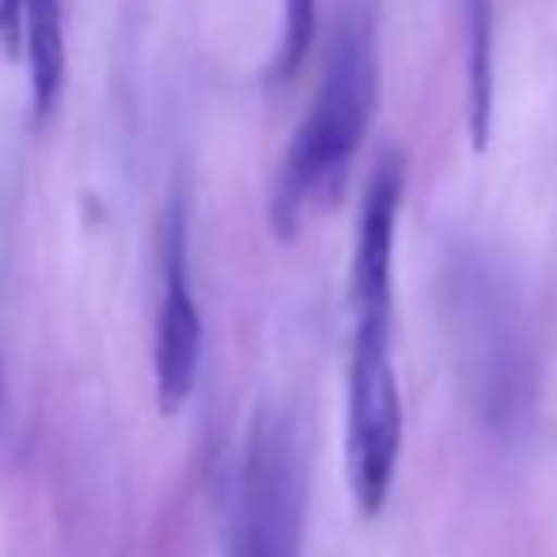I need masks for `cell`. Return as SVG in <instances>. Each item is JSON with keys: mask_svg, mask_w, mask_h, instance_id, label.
Segmentation results:
<instances>
[{"mask_svg": "<svg viewBox=\"0 0 557 557\" xmlns=\"http://www.w3.org/2000/svg\"><path fill=\"white\" fill-rule=\"evenodd\" d=\"M380 103V58H375V12L368 0H345L334 15L331 50L315 103L304 114L285 168L273 186L270 221L281 239H293L308 201L342 194L345 171L372 125Z\"/></svg>", "mask_w": 557, "mask_h": 557, "instance_id": "cell-1", "label": "cell"}, {"mask_svg": "<svg viewBox=\"0 0 557 557\" xmlns=\"http://www.w3.org/2000/svg\"><path fill=\"white\" fill-rule=\"evenodd\" d=\"M459 368L478 425L497 441L528 433L535 410V360L508 288L474 277L459 296Z\"/></svg>", "mask_w": 557, "mask_h": 557, "instance_id": "cell-2", "label": "cell"}, {"mask_svg": "<svg viewBox=\"0 0 557 557\" xmlns=\"http://www.w3.org/2000/svg\"><path fill=\"white\" fill-rule=\"evenodd\" d=\"M304 512L308 459L300 425L281 406H262L243 444L232 557H300Z\"/></svg>", "mask_w": 557, "mask_h": 557, "instance_id": "cell-3", "label": "cell"}, {"mask_svg": "<svg viewBox=\"0 0 557 557\" xmlns=\"http://www.w3.org/2000/svg\"><path fill=\"white\" fill-rule=\"evenodd\" d=\"M403 451V391L391 360V326H352L345 395V474L364 516L383 512Z\"/></svg>", "mask_w": 557, "mask_h": 557, "instance_id": "cell-4", "label": "cell"}, {"mask_svg": "<svg viewBox=\"0 0 557 557\" xmlns=\"http://www.w3.org/2000/svg\"><path fill=\"white\" fill-rule=\"evenodd\" d=\"M201 311L194 300L190 262H186V216L183 206L171 201L168 221H163V300L156 319V395L163 413H178L194 395L201 368Z\"/></svg>", "mask_w": 557, "mask_h": 557, "instance_id": "cell-5", "label": "cell"}, {"mask_svg": "<svg viewBox=\"0 0 557 557\" xmlns=\"http://www.w3.org/2000/svg\"><path fill=\"white\" fill-rule=\"evenodd\" d=\"M406 190V160L387 152L372 171V183L360 201L357 247H352L349 270V300L352 326H391V304H395V232L398 206Z\"/></svg>", "mask_w": 557, "mask_h": 557, "instance_id": "cell-6", "label": "cell"}, {"mask_svg": "<svg viewBox=\"0 0 557 557\" xmlns=\"http://www.w3.org/2000/svg\"><path fill=\"white\" fill-rule=\"evenodd\" d=\"M23 50L30 73V111L50 117L65 81V15L61 0H23Z\"/></svg>", "mask_w": 557, "mask_h": 557, "instance_id": "cell-7", "label": "cell"}, {"mask_svg": "<svg viewBox=\"0 0 557 557\" xmlns=\"http://www.w3.org/2000/svg\"><path fill=\"white\" fill-rule=\"evenodd\" d=\"M493 8L490 0H467V129L470 148L490 145L493 114Z\"/></svg>", "mask_w": 557, "mask_h": 557, "instance_id": "cell-8", "label": "cell"}, {"mask_svg": "<svg viewBox=\"0 0 557 557\" xmlns=\"http://www.w3.org/2000/svg\"><path fill=\"white\" fill-rule=\"evenodd\" d=\"M315 30H319V4L315 0H285V27H281V42L277 53L270 61V84H288L308 61L311 46H315Z\"/></svg>", "mask_w": 557, "mask_h": 557, "instance_id": "cell-9", "label": "cell"}]
</instances>
